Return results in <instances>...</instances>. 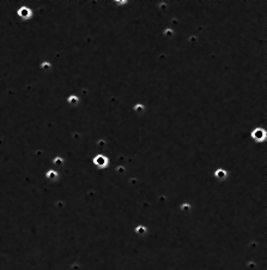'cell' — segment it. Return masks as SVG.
I'll use <instances>...</instances> for the list:
<instances>
[{
    "label": "cell",
    "mask_w": 267,
    "mask_h": 270,
    "mask_svg": "<svg viewBox=\"0 0 267 270\" xmlns=\"http://www.w3.org/2000/svg\"><path fill=\"white\" fill-rule=\"evenodd\" d=\"M253 137L254 138H257V139H261V138H265V132L262 131L261 128H258V130H255L254 133H253Z\"/></svg>",
    "instance_id": "cell-3"
},
{
    "label": "cell",
    "mask_w": 267,
    "mask_h": 270,
    "mask_svg": "<svg viewBox=\"0 0 267 270\" xmlns=\"http://www.w3.org/2000/svg\"><path fill=\"white\" fill-rule=\"evenodd\" d=\"M107 158L104 157V156H102V155H99V156H97L96 158H95V163L98 166V167H106L107 166Z\"/></svg>",
    "instance_id": "cell-2"
},
{
    "label": "cell",
    "mask_w": 267,
    "mask_h": 270,
    "mask_svg": "<svg viewBox=\"0 0 267 270\" xmlns=\"http://www.w3.org/2000/svg\"><path fill=\"white\" fill-rule=\"evenodd\" d=\"M67 102H68L71 106H74V104L78 103V99H77L75 96H70L68 99H67Z\"/></svg>",
    "instance_id": "cell-4"
},
{
    "label": "cell",
    "mask_w": 267,
    "mask_h": 270,
    "mask_svg": "<svg viewBox=\"0 0 267 270\" xmlns=\"http://www.w3.org/2000/svg\"><path fill=\"white\" fill-rule=\"evenodd\" d=\"M217 177L218 178H224L225 177V172L224 170H217Z\"/></svg>",
    "instance_id": "cell-5"
},
{
    "label": "cell",
    "mask_w": 267,
    "mask_h": 270,
    "mask_svg": "<svg viewBox=\"0 0 267 270\" xmlns=\"http://www.w3.org/2000/svg\"><path fill=\"white\" fill-rule=\"evenodd\" d=\"M18 16L22 18V19H29L31 17V10L27 6H23L18 10Z\"/></svg>",
    "instance_id": "cell-1"
}]
</instances>
